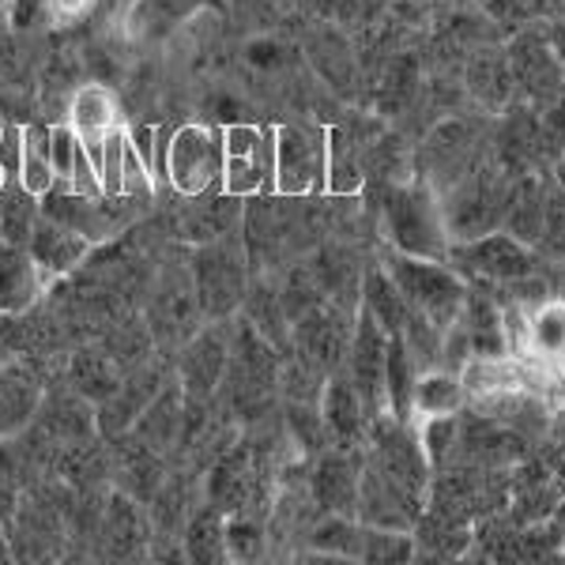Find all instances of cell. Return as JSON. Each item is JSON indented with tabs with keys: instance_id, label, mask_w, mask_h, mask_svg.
I'll list each match as a JSON object with an SVG mask.
<instances>
[{
	"instance_id": "cell-1",
	"label": "cell",
	"mask_w": 565,
	"mask_h": 565,
	"mask_svg": "<svg viewBox=\"0 0 565 565\" xmlns=\"http://www.w3.org/2000/svg\"><path fill=\"white\" fill-rule=\"evenodd\" d=\"M140 317H143V324H148L154 348L167 354V359L204 324V309H200V298L193 287L185 245L174 242V253L154 260L151 282L140 302Z\"/></svg>"
},
{
	"instance_id": "cell-2",
	"label": "cell",
	"mask_w": 565,
	"mask_h": 565,
	"mask_svg": "<svg viewBox=\"0 0 565 565\" xmlns=\"http://www.w3.org/2000/svg\"><path fill=\"white\" fill-rule=\"evenodd\" d=\"M189 271L204 309V321H231L238 317L245 302V290L253 282V260L242 242V226L215 242L193 245L189 249Z\"/></svg>"
},
{
	"instance_id": "cell-3",
	"label": "cell",
	"mask_w": 565,
	"mask_h": 565,
	"mask_svg": "<svg viewBox=\"0 0 565 565\" xmlns=\"http://www.w3.org/2000/svg\"><path fill=\"white\" fill-rule=\"evenodd\" d=\"M392 282L399 287L404 302L412 306V313L426 317L434 328L449 332L452 324L460 321L463 302H468V287L457 271L445 268V260H430V257H407V253H396L381 260Z\"/></svg>"
},
{
	"instance_id": "cell-4",
	"label": "cell",
	"mask_w": 565,
	"mask_h": 565,
	"mask_svg": "<svg viewBox=\"0 0 565 565\" xmlns=\"http://www.w3.org/2000/svg\"><path fill=\"white\" fill-rule=\"evenodd\" d=\"M385 238L396 253L407 257L445 260L452 249V238L445 231L441 200L430 193V185H392L385 196Z\"/></svg>"
},
{
	"instance_id": "cell-5",
	"label": "cell",
	"mask_w": 565,
	"mask_h": 565,
	"mask_svg": "<svg viewBox=\"0 0 565 565\" xmlns=\"http://www.w3.org/2000/svg\"><path fill=\"white\" fill-rule=\"evenodd\" d=\"M162 181L174 196H196L223 189V129L181 125L162 148Z\"/></svg>"
},
{
	"instance_id": "cell-6",
	"label": "cell",
	"mask_w": 565,
	"mask_h": 565,
	"mask_svg": "<svg viewBox=\"0 0 565 565\" xmlns=\"http://www.w3.org/2000/svg\"><path fill=\"white\" fill-rule=\"evenodd\" d=\"M223 189L242 200L276 189V129L223 125Z\"/></svg>"
},
{
	"instance_id": "cell-7",
	"label": "cell",
	"mask_w": 565,
	"mask_h": 565,
	"mask_svg": "<svg viewBox=\"0 0 565 565\" xmlns=\"http://www.w3.org/2000/svg\"><path fill=\"white\" fill-rule=\"evenodd\" d=\"M328 129L313 125H276V189L271 193L306 200L324 193Z\"/></svg>"
},
{
	"instance_id": "cell-8",
	"label": "cell",
	"mask_w": 565,
	"mask_h": 565,
	"mask_svg": "<svg viewBox=\"0 0 565 565\" xmlns=\"http://www.w3.org/2000/svg\"><path fill=\"white\" fill-rule=\"evenodd\" d=\"M231 321H204L170 354V373L189 399H215L223 385L226 362H231Z\"/></svg>"
},
{
	"instance_id": "cell-9",
	"label": "cell",
	"mask_w": 565,
	"mask_h": 565,
	"mask_svg": "<svg viewBox=\"0 0 565 565\" xmlns=\"http://www.w3.org/2000/svg\"><path fill=\"white\" fill-rule=\"evenodd\" d=\"M151 551V516L148 505L136 501L125 490L109 487L103 498V513H98L95 543H90V558L103 562H140Z\"/></svg>"
},
{
	"instance_id": "cell-10",
	"label": "cell",
	"mask_w": 565,
	"mask_h": 565,
	"mask_svg": "<svg viewBox=\"0 0 565 565\" xmlns=\"http://www.w3.org/2000/svg\"><path fill=\"white\" fill-rule=\"evenodd\" d=\"M45 366L50 362L26 351H8L0 359V441L4 437H20L34 423L45 388L57 377Z\"/></svg>"
},
{
	"instance_id": "cell-11",
	"label": "cell",
	"mask_w": 565,
	"mask_h": 565,
	"mask_svg": "<svg viewBox=\"0 0 565 565\" xmlns=\"http://www.w3.org/2000/svg\"><path fill=\"white\" fill-rule=\"evenodd\" d=\"M170 381V359L167 354H151L143 359L140 366L125 370L121 385H117L103 404L95 407V423H98V434L106 441H117L132 430V423L148 412V404L159 396V388Z\"/></svg>"
},
{
	"instance_id": "cell-12",
	"label": "cell",
	"mask_w": 565,
	"mask_h": 565,
	"mask_svg": "<svg viewBox=\"0 0 565 565\" xmlns=\"http://www.w3.org/2000/svg\"><path fill=\"white\" fill-rule=\"evenodd\" d=\"M242 212H245V200L226 193V189H212V193H196V196H174V207L167 212L170 242L185 245V249L215 242L223 234L238 231Z\"/></svg>"
},
{
	"instance_id": "cell-13",
	"label": "cell",
	"mask_w": 565,
	"mask_h": 565,
	"mask_svg": "<svg viewBox=\"0 0 565 565\" xmlns=\"http://www.w3.org/2000/svg\"><path fill=\"white\" fill-rule=\"evenodd\" d=\"M26 249H31V257L39 264L45 282L53 287V282L72 279L79 268H84L87 257L95 253V242L84 238V234L72 231L65 223H57V218L42 215L31 234V242H26Z\"/></svg>"
},
{
	"instance_id": "cell-14",
	"label": "cell",
	"mask_w": 565,
	"mask_h": 565,
	"mask_svg": "<svg viewBox=\"0 0 565 565\" xmlns=\"http://www.w3.org/2000/svg\"><path fill=\"white\" fill-rule=\"evenodd\" d=\"M449 257H457L463 268L476 271V276H487L498 282L524 279L527 271H532V253H527V245L501 231H490L471 242H452Z\"/></svg>"
},
{
	"instance_id": "cell-15",
	"label": "cell",
	"mask_w": 565,
	"mask_h": 565,
	"mask_svg": "<svg viewBox=\"0 0 565 565\" xmlns=\"http://www.w3.org/2000/svg\"><path fill=\"white\" fill-rule=\"evenodd\" d=\"M50 282L34 264L31 249L15 242H0V317H23L45 302Z\"/></svg>"
},
{
	"instance_id": "cell-16",
	"label": "cell",
	"mask_w": 565,
	"mask_h": 565,
	"mask_svg": "<svg viewBox=\"0 0 565 565\" xmlns=\"http://www.w3.org/2000/svg\"><path fill=\"white\" fill-rule=\"evenodd\" d=\"M121 377H125V366L103 348V340L72 343L65 354V370H61V381H65L68 388H76L84 399H90L95 407L121 385Z\"/></svg>"
},
{
	"instance_id": "cell-17",
	"label": "cell",
	"mask_w": 565,
	"mask_h": 565,
	"mask_svg": "<svg viewBox=\"0 0 565 565\" xmlns=\"http://www.w3.org/2000/svg\"><path fill=\"white\" fill-rule=\"evenodd\" d=\"M317 407H321L328 445H335V449H354L359 441H366L370 412L348 377H332V373H328Z\"/></svg>"
},
{
	"instance_id": "cell-18",
	"label": "cell",
	"mask_w": 565,
	"mask_h": 565,
	"mask_svg": "<svg viewBox=\"0 0 565 565\" xmlns=\"http://www.w3.org/2000/svg\"><path fill=\"white\" fill-rule=\"evenodd\" d=\"M50 136V162L57 185L76 189V193H103V181H98V159L95 148L72 129L68 121H57L45 129Z\"/></svg>"
},
{
	"instance_id": "cell-19",
	"label": "cell",
	"mask_w": 565,
	"mask_h": 565,
	"mask_svg": "<svg viewBox=\"0 0 565 565\" xmlns=\"http://www.w3.org/2000/svg\"><path fill=\"white\" fill-rule=\"evenodd\" d=\"M359 476H362V457L354 449H328L313 468V490L317 505L324 513L335 516H354V498H359Z\"/></svg>"
},
{
	"instance_id": "cell-20",
	"label": "cell",
	"mask_w": 565,
	"mask_h": 565,
	"mask_svg": "<svg viewBox=\"0 0 565 565\" xmlns=\"http://www.w3.org/2000/svg\"><path fill=\"white\" fill-rule=\"evenodd\" d=\"M181 426H185V392H181L174 373H170V381L159 388V396L148 404V412L136 418L129 434L136 437V441L148 445V449L174 460L178 441H181Z\"/></svg>"
},
{
	"instance_id": "cell-21",
	"label": "cell",
	"mask_w": 565,
	"mask_h": 565,
	"mask_svg": "<svg viewBox=\"0 0 565 565\" xmlns=\"http://www.w3.org/2000/svg\"><path fill=\"white\" fill-rule=\"evenodd\" d=\"M65 121L76 129L84 140L95 148L103 136H109L114 129H121V103L117 95L103 84H84L72 90L68 109H65Z\"/></svg>"
},
{
	"instance_id": "cell-22",
	"label": "cell",
	"mask_w": 565,
	"mask_h": 565,
	"mask_svg": "<svg viewBox=\"0 0 565 565\" xmlns=\"http://www.w3.org/2000/svg\"><path fill=\"white\" fill-rule=\"evenodd\" d=\"M463 385H460V373L452 370H423L415 377V388H412V399H407V423L418 426V423H430V418H449L457 415L463 407Z\"/></svg>"
},
{
	"instance_id": "cell-23",
	"label": "cell",
	"mask_w": 565,
	"mask_h": 565,
	"mask_svg": "<svg viewBox=\"0 0 565 565\" xmlns=\"http://www.w3.org/2000/svg\"><path fill=\"white\" fill-rule=\"evenodd\" d=\"M181 543H185V562L193 565L231 562V551H226V513L207 498H200L185 527H181Z\"/></svg>"
},
{
	"instance_id": "cell-24",
	"label": "cell",
	"mask_w": 565,
	"mask_h": 565,
	"mask_svg": "<svg viewBox=\"0 0 565 565\" xmlns=\"http://www.w3.org/2000/svg\"><path fill=\"white\" fill-rule=\"evenodd\" d=\"M15 181L34 196H45L57 178H53V162H50V136L42 125H20V159H15Z\"/></svg>"
},
{
	"instance_id": "cell-25",
	"label": "cell",
	"mask_w": 565,
	"mask_h": 565,
	"mask_svg": "<svg viewBox=\"0 0 565 565\" xmlns=\"http://www.w3.org/2000/svg\"><path fill=\"white\" fill-rule=\"evenodd\" d=\"M42 218V200L34 193H26L20 181H8L0 189V242H15L26 245Z\"/></svg>"
},
{
	"instance_id": "cell-26",
	"label": "cell",
	"mask_w": 565,
	"mask_h": 565,
	"mask_svg": "<svg viewBox=\"0 0 565 565\" xmlns=\"http://www.w3.org/2000/svg\"><path fill=\"white\" fill-rule=\"evenodd\" d=\"M362 189V159L359 148L343 136L340 129H328V178H324V193L335 196H351Z\"/></svg>"
},
{
	"instance_id": "cell-27",
	"label": "cell",
	"mask_w": 565,
	"mask_h": 565,
	"mask_svg": "<svg viewBox=\"0 0 565 565\" xmlns=\"http://www.w3.org/2000/svg\"><path fill=\"white\" fill-rule=\"evenodd\" d=\"M509 76L521 79V84L532 90V95H551L554 84H558V65H554L551 50L543 42H521L513 50V61H509Z\"/></svg>"
},
{
	"instance_id": "cell-28",
	"label": "cell",
	"mask_w": 565,
	"mask_h": 565,
	"mask_svg": "<svg viewBox=\"0 0 565 565\" xmlns=\"http://www.w3.org/2000/svg\"><path fill=\"white\" fill-rule=\"evenodd\" d=\"M98 0H42V15L53 26H72L95 12Z\"/></svg>"
},
{
	"instance_id": "cell-29",
	"label": "cell",
	"mask_w": 565,
	"mask_h": 565,
	"mask_svg": "<svg viewBox=\"0 0 565 565\" xmlns=\"http://www.w3.org/2000/svg\"><path fill=\"white\" fill-rule=\"evenodd\" d=\"M148 4L162 15H185V12H193L200 0H148Z\"/></svg>"
},
{
	"instance_id": "cell-30",
	"label": "cell",
	"mask_w": 565,
	"mask_h": 565,
	"mask_svg": "<svg viewBox=\"0 0 565 565\" xmlns=\"http://www.w3.org/2000/svg\"><path fill=\"white\" fill-rule=\"evenodd\" d=\"M0 562H12V540H8V524L0 521Z\"/></svg>"
},
{
	"instance_id": "cell-31",
	"label": "cell",
	"mask_w": 565,
	"mask_h": 565,
	"mask_svg": "<svg viewBox=\"0 0 565 565\" xmlns=\"http://www.w3.org/2000/svg\"><path fill=\"white\" fill-rule=\"evenodd\" d=\"M558 178H562V189H565V159L558 162Z\"/></svg>"
}]
</instances>
